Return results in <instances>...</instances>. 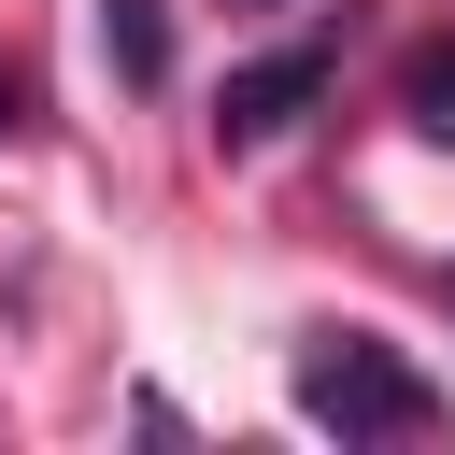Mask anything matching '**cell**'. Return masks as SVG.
Returning <instances> with one entry per match:
<instances>
[{
    "label": "cell",
    "mask_w": 455,
    "mask_h": 455,
    "mask_svg": "<svg viewBox=\"0 0 455 455\" xmlns=\"http://www.w3.org/2000/svg\"><path fill=\"white\" fill-rule=\"evenodd\" d=\"M100 57H114L128 85H171V14H156V0H100Z\"/></svg>",
    "instance_id": "3957f363"
},
{
    "label": "cell",
    "mask_w": 455,
    "mask_h": 455,
    "mask_svg": "<svg viewBox=\"0 0 455 455\" xmlns=\"http://www.w3.org/2000/svg\"><path fill=\"white\" fill-rule=\"evenodd\" d=\"M327 71H341V43H327V28H313V43L242 57V71L213 85V142H270V128H299V114L327 100Z\"/></svg>",
    "instance_id": "7a4b0ae2"
},
{
    "label": "cell",
    "mask_w": 455,
    "mask_h": 455,
    "mask_svg": "<svg viewBox=\"0 0 455 455\" xmlns=\"http://www.w3.org/2000/svg\"><path fill=\"white\" fill-rule=\"evenodd\" d=\"M299 412L341 427V441H427L441 427V384L398 341H370V327H313L299 341Z\"/></svg>",
    "instance_id": "6da1fadb"
},
{
    "label": "cell",
    "mask_w": 455,
    "mask_h": 455,
    "mask_svg": "<svg viewBox=\"0 0 455 455\" xmlns=\"http://www.w3.org/2000/svg\"><path fill=\"white\" fill-rule=\"evenodd\" d=\"M228 14H270V0H228Z\"/></svg>",
    "instance_id": "8992f818"
},
{
    "label": "cell",
    "mask_w": 455,
    "mask_h": 455,
    "mask_svg": "<svg viewBox=\"0 0 455 455\" xmlns=\"http://www.w3.org/2000/svg\"><path fill=\"white\" fill-rule=\"evenodd\" d=\"M398 114H412L427 142H455V28H441V43L412 57V71H398Z\"/></svg>",
    "instance_id": "277c9868"
},
{
    "label": "cell",
    "mask_w": 455,
    "mask_h": 455,
    "mask_svg": "<svg viewBox=\"0 0 455 455\" xmlns=\"http://www.w3.org/2000/svg\"><path fill=\"white\" fill-rule=\"evenodd\" d=\"M28 128H43V114H28V85L0 71V142H28Z\"/></svg>",
    "instance_id": "5b68a950"
}]
</instances>
